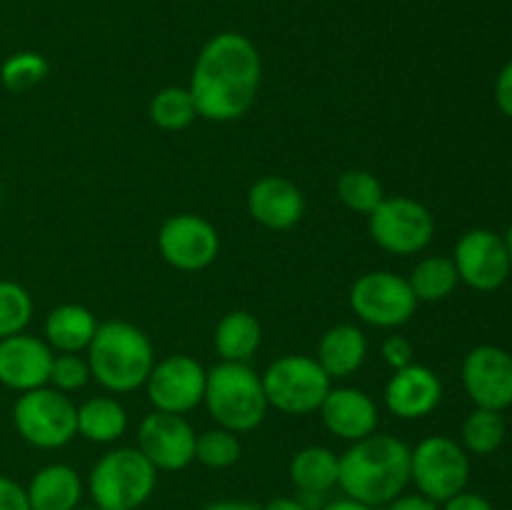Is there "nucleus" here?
<instances>
[{"label":"nucleus","instance_id":"1","mask_svg":"<svg viewBox=\"0 0 512 510\" xmlns=\"http://www.w3.org/2000/svg\"><path fill=\"white\" fill-rule=\"evenodd\" d=\"M263 63L253 40L245 35L218 33L195 60L190 98L200 118L228 123L248 113L260 88Z\"/></svg>","mask_w":512,"mask_h":510},{"label":"nucleus","instance_id":"2","mask_svg":"<svg viewBox=\"0 0 512 510\" xmlns=\"http://www.w3.org/2000/svg\"><path fill=\"white\" fill-rule=\"evenodd\" d=\"M410 483V448L393 435H368L340 455L338 485L358 503L378 508Z\"/></svg>","mask_w":512,"mask_h":510},{"label":"nucleus","instance_id":"3","mask_svg":"<svg viewBox=\"0 0 512 510\" xmlns=\"http://www.w3.org/2000/svg\"><path fill=\"white\" fill-rule=\"evenodd\" d=\"M90 375L113 393H130L148 380L155 365L148 335L123 320L98 325L88 345Z\"/></svg>","mask_w":512,"mask_h":510},{"label":"nucleus","instance_id":"4","mask_svg":"<svg viewBox=\"0 0 512 510\" xmlns=\"http://www.w3.org/2000/svg\"><path fill=\"white\" fill-rule=\"evenodd\" d=\"M203 403L230 433H248L258 428L268 410L263 378L248 363H230V360H223L208 370Z\"/></svg>","mask_w":512,"mask_h":510},{"label":"nucleus","instance_id":"5","mask_svg":"<svg viewBox=\"0 0 512 510\" xmlns=\"http://www.w3.org/2000/svg\"><path fill=\"white\" fill-rule=\"evenodd\" d=\"M158 470L135 448H115L90 470L88 488L95 508L138 510L153 495Z\"/></svg>","mask_w":512,"mask_h":510},{"label":"nucleus","instance_id":"6","mask_svg":"<svg viewBox=\"0 0 512 510\" xmlns=\"http://www.w3.org/2000/svg\"><path fill=\"white\" fill-rule=\"evenodd\" d=\"M268 405L288 415H308L330 393V375L308 355H283L263 375Z\"/></svg>","mask_w":512,"mask_h":510},{"label":"nucleus","instance_id":"7","mask_svg":"<svg viewBox=\"0 0 512 510\" xmlns=\"http://www.w3.org/2000/svg\"><path fill=\"white\" fill-rule=\"evenodd\" d=\"M20 438L35 448H63L78 433V408L60 390L35 388L18 398L13 408Z\"/></svg>","mask_w":512,"mask_h":510},{"label":"nucleus","instance_id":"8","mask_svg":"<svg viewBox=\"0 0 512 510\" xmlns=\"http://www.w3.org/2000/svg\"><path fill=\"white\" fill-rule=\"evenodd\" d=\"M410 480L418 493L435 503H445L463 493L470 480V460L463 445L445 435H430L410 450Z\"/></svg>","mask_w":512,"mask_h":510},{"label":"nucleus","instance_id":"9","mask_svg":"<svg viewBox=\"0 0 512 510\" xmlns=\"http://www.w3.org/2000/svg\"><path fill=\"white\" fill-rule=\"evenodd\" d=\"M370 235L388 253L415 255L433 240V213L405 195L383 198V203L370 213Z\"/></svg>","mask_w":512,"mask_h":510},{"label":"nucleus","instance_id":"10","mask_svg":"<svg viewBox=\"0 0 512 510\" xmlns=\"http://www.w3.org/2000/svg\"><path fill=\"white\" fill-rule=\"evenodd\" d=\"M350 308L365 323L378 328H398L413 318L418 298L405 278L388 270H375L360 275L353 283Z\"/></svg>","mask_w":512,"mask_h":510},{"label":"nucleus","instance_id":"11","mask_svg":"<svg viewBox=\"0 0 512 510\" xmlns=\"http://www.w3.org/2000/svg\"><path fill=\"white\" fill-rule=\"evenodd\" d=\"M208 370L190 355H170L153 365L148 375V398L155 410L183 415L203 403Z\"/></svg>","mask_w":512,"mask_h":510},{"label":"nucleus","instance_id":"12","mask_svg":"<svg viewBox=\"0 0 512 510\" xmlns=\"http://www.w3.org/2000/svg\"><path fill=\"white\" fill-rule=\"evenodd\" d=\"M455 270L465 285L480 293L498 290L510 275V258L505 250L503 235L493 230H468L455 245Z\"/></svg>","mask_w":512,"mask_h":510},{"label":"nucleus","instance_id":"13","mask_svg":"<svg viewBox=\"0 0 512 510\" xmlns=\"http://www.w3.org/2000/svg\"><path fill=\"white\" fill-rule=\"evenodd\" d=\"M158 245L163 258L173 268L193 273L203 270L218 258L220 238L213 223L193 213L173 215L163 223L158 235Z\"/></svg>","mask_w":512,"mask_h":510},{"label":"nucleus","instance_id":"14","mask_svg":"<svg viewBox=\"0 0 512 510\" xmlns=\"http://www.w3.org/2000/svg\"><path fill=\"white\" fill-rule=\"evenodd\" d=\"M463 385L478 408L503 413L512 405V355L498 345H478L465 355Z\"/></svg>","mask_w":512,"mask_h":510},{"label":"nucleus","instance_id":"15","mask_svg":"<svg viewBox=\"0 0 512 510\" xmlns=\"http://www.w3.org/2000/svg\"><path fill=\"white\" fill-rule=\"evenodd\" d=\"M195 438L183 415L155 410L140 423L138 450L155 470H183L195 460Z\"/></svg>","mask_w":512,"mask_h":510},{"label":"nucleus","instance_id":"16","mask_svg":"<svg viewBox=\"0 0 512 510\" xmlns=\"http://www.w3.org/2000/svg\"><path fill=\"white\" fill-rule=\"evenodd\" d=\"M53 348L35 335H10L0 340V383L28 393L43 388L53 368Z\"/></svg>","mask_w":512,"mask_h":510},{"label":"nucleus","instance_id":"17","mask_svg":"<svg viewBox=\"0 0 512 510\" xmlns=\"http://www.w3.org/2000/svg\"><path fill=\"white\" fill-rule=\"evenodd\" d=\"M440 398H443L440 378L433 370L418 363L395 370L390 383L385 385V403H388L390 413L403 420L425 418L438 408Z\"/></svg>","mask_w":512,"mask_h":510},{"label":"nucleus","instance_id":"18","mask_svg":"<svg viewBox=\"0 0 512 510\" xmlns=\"http://www.w3.org/2000/svg\"><path fill=\"white\" fill-rule=\"evenodd\" d=\"M248 213L270 230H288L303 218L305 198L290 180L268 175L248 190Z\"/></svg>","mask_w":512,"mask_h":510},{"label":"nucleus","instance_id":"19","mask_svg":"<svg viewBox=\"0 0 512 510\" xmlns=\"http://www.w3.org/2000/svg\"><path fill=\"white\" fill-rule=\"evenodd\" d=\"M318 410L330 433L353 443L373 435L378 425V408L363 390L330 388Z\"/></svg>","mask_w":512,"mask_h":510},{"label":"nucleus","instance_id":"20","mask_svg":"<svg viewBox=\"0 0 512 510\" xmlns=\"http://www.w3.org/2000/svg\"><path fill=\"white\" fill-rule=\"evenodd\" d=\"M30 510H75L83 495L80 475L70 465H45L25 488Z\"/></svg>","mask_w":512,"mask_h":510},{"label":"nucleus","instance_id":"21","mask_svg":"<svg viewBox=\"0 0 512 510\" xmlns=\"http://www.w3.org/2000/svg\"><path fill=\"white\" fill-rule=\"evenodd\" d=\"M365 355H368V340L355 325H335L320 338L318 363L330 375V380L353 375L363 365Z\"/></svg>","mask_w":512,"mask_h":510},{"label":"nucleus","instance_id":"22","mask_svg":"<svg viewBox=\"0 0 512 510\" xmlns=\"http://www.w3.org/2000/svg\"><path fill=\"white\" fill-rule=\"evenodd\" d=\"M95 330H98L95 315L88 308L75 303L58 305L45 318V338H48L50 348L60 350V353L88 350Z\"/></svg>","mask_w":512,"mask_h":510},{"label":"nucleus","instance_id":"23","mask_svg":"<svg viewBox=\"0 0 512 510\" xmlns=\"http://www.w3.org/2000/svg\"><path fill=\"white\" fill-rule=\"evenodd\" d=\"M340 458L330 448L310 445L303 448L290 463V480L298 493H328L338 485Z\"/></svg>","mask_w":512,"mask_h":510},{"label":"nucleus","instance_id":"24","mask_svg":"<svg viewBox=\"0 0 512 510\" xmlns=\"http://www.w3.org/2000/svg\"><path fill=\"white\" fill-rule=\"evenodd\" d=\"M260 323L248 310H233L223 315L215 328V350L223 360L245 363L260 345Z\"/></svg>","mask_w":512,"mask_h":510},{"label":"nucleus","instance_id":"25","mask_svg":"<svg viewBox=\"0 0 512 510\" xmlns=\"http://www.w3.org/2000/svg\"><path fill=\"white\" fill-rule=\"evenodd\" d=\"M125 428L128 415L115 398H90L78 408V433L90 443H113Z\"/></svg>","mask_w":512,"mask_h":510},{"label":"nucleus","instance_id":"26","mask_svg":"<svg viewBox=\"0 0 512 510\" xmlns=\"http://www.w3.org/2000/svg\"><path fill=\"white\" fill-rule=\"evenodd\" d=\"M408 283L410 288H413L415 298L425 300V303H438V300H445L448 295H453L460 278L458 270H455L453 258L433 255V258H425L415 265Z\"/></svg>","mask_w":512,"mask_h":510},{"label":"nucleus","instance_id":"27","mask_svg":"<svg viewBox=\"0 0 512 510\" xmlns=\"http://www.w3.org/2000/svg\"><path fill=\"white\" fill-rule=\"evenodd\" d=\"M505 420L498 410L475 408L463 423V443L470 453L490 455L503 445Z\"/></svg>","mask_w":512,"mask_h":510},{"label":"nucleus","instance_id":"28","mask_svg":"<svg viewBox=\"0 0 512 510\" xmlns=\"http://www.w3.org/2000/svg\"><path fill=\"white\" fill-rule=\"evenodd\" d=\"M193 98L188 88H163L150 100V118L163 130H183L195 120Z\"/></svg>","mask_w":512,"mask_h":510},{"label":"nucleus","instance_id":"29","mask_svg":"<svg viewBox=\"0 0 512 510\" xmlns=\"http://www.w3.org/2000/svg\"><path fill=\"white\" fill-rule=\"evenodd\" d=\"M338 198L355 213L370 215L383 203V185L368 170H345L338 180Z\"/></svg>","mask_w":512,"mask_h":510},{"label":"nucleus","instance_id":"30","mask_svg":"<svg viewBox=\"0 0 512 510\" xmlns=\"http://www.w3.org/2000/svg\"><path fill=\"white\" fill-rule=\"evenodd\" d=\"M33 318V298L23 285L0 280V340L23 333Z\"/></svg>","mask_w":512,"mask_h":510},{"label":"nucleus","instance_id":"31","mask_svg":"<svg viewBox=\"0 0 512 510\" xmlns=\"http://www.w3.org/2000/svg\"><path fill=\"white\" fill-rule=\"evenodd\" d=\"M50 63L40 53L33 50H20V53L10 55L3 65H0V80L8 90L13 93H23L30 90L33 85L43 83L48 75Z\"/></svg>","mask_w":512,"mask_h":510},{"label":"nucleus","instance_id":"32","mask_svg":"<svg viewBox=\"0 0 512 510\" xmlns=\"http://www.w3.org/2000/svg\"><path fill=\"white\" fill-rule=\"evenodd\" d=\"M240 458V443L235 433L220 430H205L195 438V460L208 468H230Z\"/></svg>","mask_w":512,"mask_h":510},{"label":"nucleus","instance_id":"33","mask_svg":"<svg viewBox=\"0 0 512 510\" xmlns=\"http://www.w3.org/2000/svg\"><path fill=\"white\" fill-rule=\"evenodd\" d=\"M90 365L88 360L78 358L75 353H63L53 358V368H50V383L55 390L65 393V390H78L88 383Z\"/></svg>","mask_w":512,"mask_h":510},{"label":"nucleus","instance_id":"34","mask_svg":"<svg viewBox=\"0 0 512 510\" xmlns=\"http://www.w3.org/2000/svg\"><path fill=\"white\" fill-rule=\"evenodd\" d=\"M383 358L393 370L405 368V365L413 363V345L403 335H390L383 343Z\"/></svg>","mask_w":512,"mask_h":510},{"label":"nucleus","instance_id":"35","mask_svg":"<svg viewBox=\"0 0 512 510\" xmlns=\"http://www.w3.org/2000/svg\"><path fill=\"white\" fill-rule=\"evenodd\" d=\"M0 510H30L23 485L5 475H0Z\"/></svg>","mask_w":512,"mask_h":510},{"label":"nucleus","instance_id":"36","mask_svg":"<svg viewBox=\"0 0 512 510\" xmlns=\"http://www.w3.org/2000/svg\"><path fill=\"white\" fill-rule=\"evenodd\" d=\"M495 103L508 118H512V60L500 70L498 80H495Z\"/></svg>","mask_w":512,"mask_h":510},{"label":"nucleus","instance_id":"37","mask_svg":"<svg viewBox=\"0 0 512 510\" xmlns=\"http://www.w3.org/2000/svg\"><path fill=\"white\" fill-rule=\"evenodd\" d=\"M443 510H495V508L488 498H483V495L463 490V493H458V495H453L450 500H445Z\"/></svg>","mask_w":512,"mask_h":510},{"label":"nucleus","instance_id":"38","mask_svg":"<svg viewBox=\"0 0 512 510\" xmlns=\"http://www.w3.org/2000/svg\"><path fill=\"white\" fill-rule=\"evenodd\" d=\"M385 510H440V503L425 498L423 493H410V495L400 493L398 498L390 500V503L385 505Z\"/></svg>","mask_w":512,"mask_h":510},{"label":"nucleus","instance_id":"39","mask_svg":"<svg viewBox=\"0 0 512 510\" xmlns=\"http://www.w3.org/2000/svg\"><path fill=\"white\" fill-rule=\"evenodd\" d=\"M203 510H263L255 503H245V500H215L208 503Z\"/></svg>","mask_w":512,"mask_h":510},{"label":"nucleus","instance_id":"40","mask_svg":"<svg viewBox=\"0 0 512 510\" xmlns=\"http://www.w3.org/2000/svg\"><path fill=\"white\" fill-rule=\"evenodd\" d=\"M323 510H375V508H370V505L365 503H358V500L353 498H340V500H333V503H325Z\"/></svg>","mask_w":512,"mask_h":510},{"label":"nucleus","instance_id":"41","mask_svg":"<svg viewBox=\"0 0 512 510\" xmlns=\"http://www.w3.org/2000/svg\"><path fill=\"white\" fill-rule=\"evenodd\" d=\"M263 510H308L298 498H273Z\"/></svg>","mask_w":512,"mask_h":510},{"label":"nucleus","instance_id":"42","mask_svg":"<svg viewBox=\"0 0 512 510\" xmlns=\"http://www.w3.org/2000/svg\"><path fill=\"white\" fill-rule=\"evenodd\" d=\"M503 243H505V250H508V258H510V263H512V225L508 228V233L503 235Z\"/></svg>","mask_w":512,"mask_h":510},{"label":"nucleus","instance_id":"43","mask_svg":"<svg viewBox=\"0 0 512 510\" xmlns=\"http://www.w3.org/2000/svg\"><path fill=\"white\" fill-rule=\"evenodd\" d=\"M75 510H100V508H75Z\"/></svg>","mask_w":512,"mask_h":510}]
</instances>
